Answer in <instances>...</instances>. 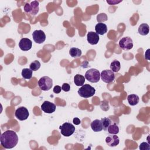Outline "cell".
I'll list each match as a JSON object with an SVG mask.
<instances>
[{
    "label": "cell",
    "instance_id": "cell-8",
    "mask_svg": "<svg viewBox=\"0 0 150 150\" xmlns=\"http://www.w3.org/2000/svg\"><path fill=\"white\" fill-rule=\"evenodd\" d=\"M100 77L103 81L106 83H110L114 81L115 79L114 73L110 70H103L100 74Z\"/></svg>",
    "mask_w": 150,
    "mask_h": 150
},
{
    "label": "cell",
    "instance_id": "cell-29",
    "mask_svg": "<svg viewBox=\"0 0 150 150\" xmlns=\"http://www.w3.org/2000/svg\"><path fill=\"white\" fill-rule=\"evenodd\" d=\"M62 87L58 85H56L53 88V92L56 94H59L61 92V90H62Z\"/></svg>",
    "mask_w": 150,
    "mask_h": 150
},
{
    "label": "cell",
    "instance_id": "cell-1",
    "mask_svg": "<svg viewBox=\"0 0 150 150\" xmlns=\"http://www.w3.org/2000/svg\"><path fill=\"white\" fill-rule=\"evenodd\" d=\"M1 145L5 149L14 148L18 142V137L16 133L12 130H7L4 132L0 138Z\"/></svg>",
    "mask_w": 150,
    "mask_h": 150
},
{
    "label": "cell",
    "instance_id": "cell-17",
    "mask_svg": "<svg viewBox=\"0 0 150 150\" xmlns=\"http://www.w3.org/2000/svg\"><path fill=\"white\" fill-rule=\"evenodd\" d=\"M138 33L142 36H145L148 34L149 32V26L146 23H142L138 28Z\"/></svg>",
    "mask_w": 150,
    "mask_h": 150
},
{
    "label": "cell",
    "instance_id": "cell-14",
    "mask_svg": "<svg viewBox=\"0 0 150 150\" xmlns=\"http://www.w3.org/2000/svg\"><path fill=\"white\" fill-rule=\"evenodd\" d=\"M87 42L91 45H97L100 40L99 35L94 32H88L87 35Z\"/></svg>",
    "mask_w": 150,
    "mask_h": 150
},
{
    "label": "cell",
    "instance_id": "cell-9",
    "mask_svg": "<svg viewBox=\"0 0 150 150\" xmlns=\"http://www.w3.org/2000/svg\"><path fill=\"white\" fill-rule=\"evenodd\" d=\"M15 117L20 121H23L26 120L29 115V112L28 110L25 107H20L15 111Z\"/></svg>",
    "mask_w": 150,
    "mask_h": 150
},
{
    "label": "cell",
    "instance_id": "cell-7",
    "mask_svg": "<svg viewBox=\"0 0 150 150\" xmlns=\"http://www.w3.org/2000/svg\"><path fill=\"white\" fill-rule=\"evenodd\" d=\"M118 45L120 48L124 50H129L133 47L132 40L129 36H125L121 39Z\"/></svg>",
    "mask_w": 150,
    "mask_h": 150
},
{
    "label": "cell",
    "instance_id": "cell-15",
    "mask_svg": "<svg viewBox=\"0 0 150 150\" xmlns=\"http://www.w3.org/2000/svg\"><path fill=\"white\" fill-rule=\"evenodd\" d=\"M92 130L94 132H100L103 129V125L101 120H94L90 124Z\"/></svg>",
    "mask_w": 150,
    "mask_h": 150
},
{
    "label": "cell",
    "instance_id": "cell-19",
    "mask_svg": "<svg viewBox=\"0 0 150 150\" xmlns=\"http://www.w3.org/2000/svg\"><path fill=\"white\" fill-rule=\"evenodd\" d=\"M85 82V77L79 74H77L74 77V83L77 86H82Z\"/></svg>",
    "mask_w": 150,
    "mask_h": 150
},
{
    "label": "cell",
    "instance_id": "cell-22",
    "mask_svg": "<svg viewBox=\"0 0 150 150\" xmlns=\"http://www.w3.org/2000/svg\"><path fill=\"white\" fill-rule=\"evenodd\" d=\"M108 132L110 134H117L119 132L120 129L118 126L115 124H111L107 129Z\"/></svg>",
    "mask_w": 150,
    "mask_h": 150
},
{
    "label": "cell",
    "instance_id": "cell-25",
    "mask_svg": "<svg viewBox=\"0 0 150 150\" xmlns=\"http://www.w3.org/2000/svg\"><path fill=\"white\" fill-rule=\"evenodd\" d=\"M29 67L32 71H37L40 67V63L38 60H35L30 63Z\"/></svg>",
    "mask_w": 150,
    "mask_h": 150
},
{
    "label": "cell",
    "instance_id": "cell-16",
    "mask_svg": "<svg viewBox=\"0 0 150 150\" xmlns=\"http://www.w3.org/2000/svg\"><path fill=\"white\" fill-rule=\"evenodd\" d=\"M95 30L98 35H103L107 32V26L105 23H98L95 26Z\"/></svg>",
    "mask_w": 150,
    "mask_h": 150
},
{
    "label": "cell",
    "instance_id": "cell-21",
    "mask_svg": "<svg viewBox=\"0 0 150 150\" xmlns=\"http://www.w3.org/2000/svg\"><path fill=\"white\" fill-rule=\"evenodd\" d=\"M81 50L77 47H71L69 50L70 55L74 58L79 57L81 55Z\"/></svg>",
    "mask_w": 150,
    "mask_h": 150
},
{
    "label": "cell",
    "instance_id": "cell-2",
    "mask_svg": "<svg viewBox=\"0 0 150 150\" xmlns=\"http://www.w3.org/2000/svg\"><path fill=\"white\" fill-rule=\"evenodd\" d=\"M96 89L88 84L83 85L78 90L79 96L83 98H89L94 95Z\"/></svg>",
    "mask_w": 150,
    "mask_h": 150
},
{
    "label": "cell",
    "instance_id": "cell-27",
    "mask_svg": "<svg viewBox=\"0 0 150 150\" xmlns=\"http://www.w3.org/2000/svg\"><path fill=\"white\" fill-rule=\"evenodd\" d=\"M139 149L141 150H150V145L146 142H143L140 144Z\"/></svg>",
    "mask_w": 150,
    "mask_h": 150
},
{
    "label": "cell",
    "instance_id": "cell-10",
    "mask_svg": "<svg viewBox=\"0 0 150 150\" xmlns=\"http://www.w3.org/2000/svg\"><path fill=\"white\" fill-rule=\"evenodd\" d=\"M33 40L38 44L43 43L46 40V35L42 30H35L32 33Z\"/></svg>",
    "mask_w": 150,
    "mask_h": 150
},
{
    "label": "cell",
    "instance_id": "cell-13",
    "mask_svg": "<svg viewBox=\"0 0 150 150\" xmlns=\"http://www.w3.org/2000/svg\"><path fill=\"white\" fill-rule=\"evenodd\" d=\"M105 142L109 146L114 147L119 144L120 139L115 134H111L105 138Z\"/></svg>",
    "mask_w": 150,
    "mask_h": 150
},
{
    "label": "cell",
    "instance_id": "cell-3",
    "mask_svg": "<svg viewBox=\"0 0 150 150\" xmlns=\"http://www.w3.org/2000/svg\"><path fill=\"white\" fill-rule=\"evenodd\" d=\"M85 79L91 83H97L100 79V71L96 69H91L85 73Z\"/></svg>",
    "mask_w": 150,
    "mask_h": 150
},
{
    "label": "cell",
    "instance_id": "cell-6",
    "mask_svg": "<svg viewBox=\"0 0 150 150\" xmlns=\"http://www.w3.org/2000/svg\"><path fill=\"white\" fill-rule=\"evenodd\" d=\"M60 133L63 136L68 137L71 136L75 131V127L69 122H64L59 127Z\"/></svg>",
    "mask_w": 150,
    "mask_h": 150
},
{
    "label": "cell",
    "instance_id": "cell-4",
    "mask_svg": "<svg viewBox=\"0 0 150 150\" xmlns=\"http://www.w3.org/2000/svg\"><path fill=\"white\" fill-rule=\"evenodd\" d=\"M39 2L34 1L30 2V4L26 3L24 5V11L26 13H29L32 16H35L38 14L39 11Z\"/></svg>",
    "mask_w": 150,
    "mask_h": 150
},
{
    "label": "cell",
    "instance_id": "cell-5",
    "mask_svg": "<svg viewBox=\"0 0 150 150\" xmlns=\"http://www.w3.org/2000/svg\"><path fill=\"white\" fill-rule=\"evenodd\" d=\"M38 86L43 91L49 90L53 86V81L48 76H43L38 81Z\"/></svg>",
    "mask_w": 150,
    "mask_h": 150
},
{
    "label": "cell",
    "instance_id": "cell-12",
    "mask_svg": "<svg viewBox=\"0 0 150 150\" xmlns=\"http://www.w3.org/2000/svg\"><path fill=\"white\" fill-rule=\"evenodd\" d=\"M32 42L28 38H22L19 42V47L23 51H28L32 48Z\"/></svg>",
    "mask_w": 150,
    "mask_h": 150
},
{
    "label": "cell",
    "instance_id": "cell-26",
    "mask_svg": "<svg viewBox=\"0 0 150 150\" xmlns=\"http://www.w3.org/2000/svg\"><path fill=\"white\" fill-rule=\"evenodd\" d=\"M107 20V16L105 13H101L97 15V21L98 23H102V22H105Z\"/></svg>",
    "mask_w": 150,
    "mask_h": 150
},
{
    "label": "cell",
    "instance_id": "cell-24",
    "mask_svg": "<svg viewBox=\"0 0 150 150\" xmlns=\"http://www.w3.org/2000/svg\"><path fill=\"white\" fill-rule=\"evenodd\" d=\"M102 123H103V129L105 131H107L108 129V127L110 126V125L111 124L112 121L109 118H103L101 119Z\"/></svg>",
    "mask_w": 150,
    "mask_h": 150
},
{
    "label": "cell",
    "instance_id": "cell-11",
    "mask_svg": "<svg viewBox=\"0 0 150 150\" xmlns=\"http://www.w3.org/2000/svg\"><path fill=\"white\" fill-rule=\"evenodd\" d=\"M56 108V105L49 101H44L41 105L42 110L47 114H51L54 112Z\"/></svg>",
    "mask_w": 150,
    "mask_h": 150
},
{
    "label": "cell",
    "instance_id": "cell-30",
    "mask_svg": "<svg viewBox=\"0 0 150 150\" xmlns=\"http://www.w3.org/2000/svg\"><path fill=\"white\" fill-rule=\"evenodd\" d=\"M121 2H122V1H107V2L110 5H116Z\"/></svg>",
    "mask_w": 150,
    "mask_h": 150
},
{
    "label": "cell",
    "instance_id": "cell-18",
    "mask_svg": "<svg viewBox=\"0 0 150 150\" xmlns=\"http://www.w3.org/2000/svg\"><path fill=\"white\" fill-rule=\"evenodd\" d=\"M127 100L129 105H137L139 101V97L136 94H130L127 97Z\"/></svg>",
    "mask_w": 150,
    "mask_h": 150
},
{
    "label": "cell",
    "instance_id": "cell-31",
    "mask_svg": "<svg viewBox=\"0 0 150 150\" xmlns=\"http://www.w3.org/2000/svg\"><path fill=\"white\" fill-rule=\"evenodd\" d=\"M73 122L75 125H79L81 123V120L77 117H75L73 120Z\"/></svg>",
    "mask_w": 150,
    "mask_h": 150
},
{
    "label": "cell",
    "instance_id": "cell-20",
    "mask_svg": "<svg viewBox=\"0 0 150 150\" xmlns=\"http://www.w3.org/2000/svg\"><path fill=\"white\" fill-rule=\"evenodd\" d=\"M121 68V64L120 62L117 60H113L110 64V69L111 71L114 73L118 72Z\"/></svg>",
    "mask_w": 150,
    "mask_h": 150
},
{
    "label": "cell",
    "instance_id": "cell-28",
    "mask_svg": "<svg viewBox=\"0 0 150 150\" xmlns=\"http://www.w3.org/2000/svg\"><path fill=\"white\" fill-rule=\"evenodd\" d=\"M62 89L66 92H67L69 91H70V86L68 83H63L62 87Z\"/></svg>",
    "mask_w": 150,
    "mask_h": 150
},
{
    "label": "cell",
    "instance_id": "cell-23",
    "mask_svg": "<svg viewBox=\"0 0 150 150\" xmlns=\"http://www.w3.org/2000/svg\"><path fill=\"white\" fill-rule=\"evenodd\" d=\"M33 71L30 69L25 68L22 70V76L25 79H30L32 77Z\"/></svg>",
    "mask_w": 150,
    "mask_h": 150
}]
</instances>
